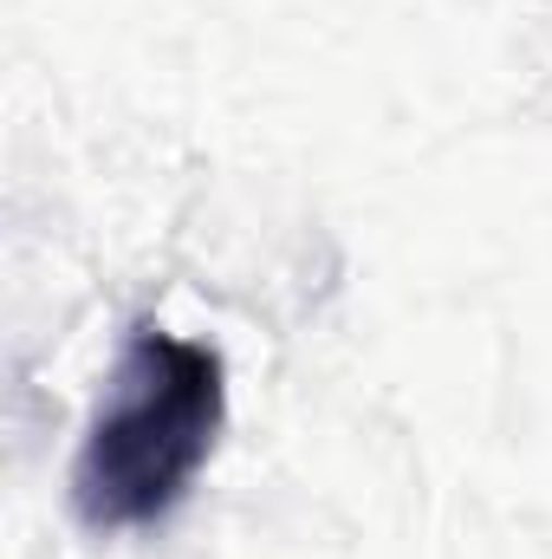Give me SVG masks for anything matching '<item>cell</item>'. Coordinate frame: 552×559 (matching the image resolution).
Listing matches in <instances>:
<instances>
[{
    "label": "cell",
    "mask_w": 552,
    "mask_h": 559,
    "mask_svg": "<svg viewBox=\"0 0 552 559\" xmlns=\"http://www.w3.org/2000/svg\"><path fill=\"white\" fill-rule=\"evenodd\" d=\"M228 429V365L215 345L137 325L72 455V514L92 534L163 527L215 462Z\"/></svg>",
    "instance_id": "1"
}]
</instances>
